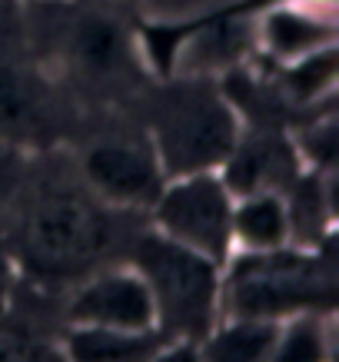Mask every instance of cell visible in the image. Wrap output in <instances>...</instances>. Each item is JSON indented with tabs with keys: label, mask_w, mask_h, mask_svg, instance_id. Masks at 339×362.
I'll use <instances>...</instances> for the list:
<instances>
[{
	"label": "cell",
	"mask_w": 339,
	"mask_h": 362,
	"mask_svg": "<svg viewBox=\"0 0 339 362\" xmlns=\"http://www.w3.org/2000/svg\"><path fill=\"white\" fill-rule=\"evenodd\" d=\"M37 342V332L23 319H0V362H30Z\"/></svg>",
	"instance_id": "17"
},
{
	"label": "cell",
	"mask_w": 339,
	"mask_h": 362,
	"mask_svg": "<svg viewBox=\"0 0 339 362\" xmlns=\"http://www.w3.org/2000/svg\"><path fill=\"white\" fill-rule=\"evenodd\" d=\"M11 293H13V273H11V259L0 252V319L7 316L11 309Z\"/></svg>",
	"instance_id": "21"
},
{
	"label": "cell",
	"mask_w": 339,
	"mask_h": 362,
	"mask_svg": "<svg viewBox=\"0 0 339 362\" xmlns=\"http://www.w3.org/2000/svg\"><path fill=\"white\" fill-rule=\"evenodd\" d=\"M154 209L163 236L209 256L217 266L230 259L233 197L226 193L223 180L213 176V170L176 176V183H166L156 197Z\"/></svg>",
	"instance_id": "7"
},
{
	"label": "cell",
	"mask_w": 339,
	"mask_h": 362,
	"mask_svg": "<svg viewBox=\"0 0 339 362\" xmlns=\"http://www.w3.org/2000/svg\"><path fill=\"white\" fill-rule=\"evenodd\" d=\"M233 240L243 250L263 252L289 243V216L280 193H253L233 203Z\"/></svg>",
	"instance_id": "13"
},
{
	"label": "cell",
	"mask_w": 339,
	"mask_h": 362,
	"mask_svg": "<svg viewBox=\"0 0 339 362\" xmlns=\"http://www.w3.org/2000/svg\"><path fill=\"white\" fill-rule=\"evenodd\" d=\"M123 223L90 187L47 183L23 199L11 250L23 273L44 286L80 283L120 246Z\"/></svg>",
	"instance_id": "1"
},
{
	"label": "cell",
	"mask_w": 339,
	"mask_h": 362,
	"mask_svg": "<svg viewBox=\"0 0 339 362\" xmlns=\"http://www.w3.org/2000/svg\"><path fill=\"white\" fill-rule=\"evenodd\" d=\"M240 140V117L217 80H173L150 100V143L166 176L219 170Z\"/></svg>",
	"instance_id": "4"
},
{
	"label": "cell",
	"mask_w": 339,
	"mask_h": 362,
	"mask_svg": "<svg viewBox=\"0 0 339 362\" xmlns=\"http://www.w3.org/2000/svg\"><path fill=\"white\" fill-rule=\"evenodd\" d=\"M156 326L150 329H110V326H74L64 339L70 362H150L166 346Z\"/></svg>",
	"instance_id": "12"
},
{
	"label": "cell",
	"mask_w": 339,
	"mask_h": 362,
	"mask_svg": "<svg viewBox=\"0 0 339 362\" xmlns=\"http://www.w3.org/2000/svg\"><path fill=\"white\" fill-rule=\"evenodd\" d=\"M303 146H309L306 153L313 156V163L329 173L333 170V160H336V120L326 117V120L313 123V130L303 133Z\"/></svg>",
	"instance_id": "18"
},
{
	"label": "cell",
	"mask_w": 339,
	"mask_h": 362,
	"mask_svg": "<svg viewBox=\"0 0 339 362\" xmlns=\"http://www.w3.org/2000/svg\"><path fill=\"white\" fill-rule=\"evenodd\" d=\"M84 180L110 206H154L166 187L150 136H107L87 146L84 153Z\"/></svg>",
	"instance_id": "8"
},
{
	"label": "cell",
	"mask_w": 339,
	"mask_h": 362,
	"mask_svg": "<svg viewBox=\"0 0 339 362\" xmlns=\"http://www.w3.org/2000/svg\"><path fill=\"white\" fill-rule=\"evenodd\" d=\"M33 44L93 87H123L137 77V37L107 0H27Z\"/></svg>",
	"instance_id": "3"
},
{
	"label": "cell",
	"mask_w": 339,
	"mask_h": 362,
	"mask_svg": "<svg viewBox=\"0 0 339 362\" xmlns=\"http://www.w3.org/2000/svg\"><path fill=\"white\" fill-rule=\"evenodd\" d=\"M323 176L326 173L299 176L283 193L286 216H289V240H296L306 250L323 246L329 240V193Z\"/></svg>",
	"instance_id": "15"
},
{
	"label": "cell",
	"mask_w": 339,
	"mask_h": 362,
	"mask_svg": "<svg viewBox=\"0 0 339 362\" xmlns=\"http://www.w3.org/2000/svg\"><path fill=\"white\" fill-rule=\"evenodd\" d=\"M74 326H110V329H150L154 299L137 269L130 273H93L67 303Z\"/></svg>",
	"instance_id": "10"
},
{
	"label": "cell",
	"mask_w": 339,
	"mask_h": 362,
	"mask_svg": "<svg viewBox=\"0 0 339 362\" xmlns=\"http://www.w3.org/2000/svg\"><path fill=\"white\" fill-rule=\"evenodd\" d=\"M150 362H203L197 342H166Z\"/></svg>",
	"instance_id": "20"
},
{
	"label": "cell",
	"mask_w": 339,
	"mask_h": 362,
	"mask_svg": "<svg viewBox=\"0 0 339 362\" xmlns=\"http://www.w3.org/2000/svg\"><path fill=\"white\" fill-rule=\"evenodd\" d=\"M4 4H21V0H4Z\"/></svg>",
	"instance_id": "23"
},
{
	"label": "cell",
	"mask_w": 339,
	"mask_h": 362,
	"mask_svg": "<svg viewBox=\"0 0 339 362\" xmlns=\"http://www.w3.org/2000/svg\"><path fill=\"white\" fill-rule=\"evenodd\" d=\"M283 322L273 319H230L226 326H213L207 339L200 342L203 362H266L273 352Z\"/></svg>",
	"instance_id": "14"
},
{
	"label": "cell",
	"mask_w": 339,
	"mask_h": 362,
	"mask_svg": "<svg viewBox=\"0 0 339 362\" xmlns=\"http://www.w3.org/2000/svg\"><path fill=\"white\" fill-rule=\"evenodd\" d=\"M223 170V187L230 197H253V193H280L293 187L303 176L299 170V150L286 136V130H260L253 127L246 136L233 143L226 160L219 163Z\"/></svg>",
	"instance_id": "9"
},
{
	"label": "cell",
	"mask_w": 339,
	"mask_h": 362,
	"mask_svg": "<svg viewBox=\"0 0 339 362\" xmlns=\"http://www.w3.org/2000/svg\"><path fill=\"white\" fill-rule=\"evenodd\" d=\"M30 362H70L67 359V352L60 346H47V342H37V349H33V359Z\"/></svg>",
	"instance_id": "22"
},
{
	"label": "cell",
	"mask_w": 339,
	"mask_h": 362,
	"mask_svg": "<svg viewBox=\"0 0 339 362\" xmlns=\"http://www.w3.org/2000/svg\"><path fill=\"white\" fill-rule=\"evenodd\" d=\"M326 329L316 313L293 316L286 326H280V336L273 342V352L266 362H326Z\"/></svg>",
	"instance_id": "16"
},
{
	"label": "cell",
	"mask_w": 339,
	"mask_h": 362,
	"mask_svg": "<svg viewBox=\"0 0 339 362\" xmlns=\"http://www.w3.org/2000/svg\"><path fill=\"white\" fill-rule=\"evenodd\" d=\"M130 256L154 299V326L170 342L200 346L217 326L219 266L163 233L137 236Z\"/></svg>",
	"instance_id": "5"
},
{
	"label": "cell",
	"mask_w": 339,
	"mask_h": 362,
	"mask_svg": "<svg viewBox=\"0 0 339 362\" xmlns=\"http://www.w3.org/2000/svg\"><path fill=\"white\" fill-rule=\"evenodd\" d=\"M0 11L7 4L0 0ZM64 130V100L40 74L21 33L7 30L0 13V140L13 146H50Z\"/></svg>",
	"instance_id": "6"
},
{
	"label": "cell",
	"mask_w": 339,
	"mask_h": 362,
	"mask_svg": "<svg viewBox=\"0 0 339 362\" xmlns=\"http://www.w3.org/2000/svg\"><path fill=\"white\" fill-rule=\"evenodd\" d=\"M256 21V44L270 50L273 60L293 64L323 47L336 44L333 7H319L313 0H280L266 4Z\"/></svg>",
	"instance_id": "11"
},
{
	"label": "cell",
	"mask_w": 339,
	"mask_h": 362,
	"mask_svg": "<svg viewBox=\"0 0 339 362\" xmlns=\"http://www.w3.org/2000/svg\"><path fill=\"white\" fill-rule=\"evenodd\" d=\"M219 299L233 319H273L303 313H333L339 299V269L333 243L323 246H280L243 252L230 266V279L219 286Z\"/></svg>",
	"instance_id": "2"
},
{
	"label": "cell",
	"mask_w": 339,
	"mask_h": 362,
	"mask_svg": "<svg viewBox=\"0 0 339 362\" xmlns=\"http://www.w3.org/2000/svg\"><path fill=\"white\" fill-rule=\"evenodd\" d=\"M23 189V153L21 146L0 140V206H7Z\"/></svg>",
	"instance_id": "19"
}]
</instances>
